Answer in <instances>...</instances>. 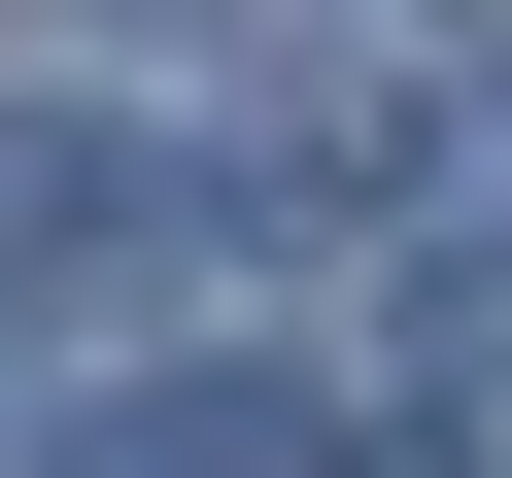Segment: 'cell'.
<instances>
[{"label": "cell", "mask_w": 512, "mask_h": 478, "mask_svg": "<svg viewBox=\"0 0 512 478\" xmlns=\"http://www.w3.org/2000/svg\"><path fill=\"white\" fill-rule=\"evenodd\" d=\"M274 444H342V410H274V376H137V410L35 444V478H274Z\"/></svg>", "instance_id": "cell-1"}, {"label": "cell", "mask_w": 512, "mask_h": 478, "mask_svg": "<svg viewBox=\"0 0 512 478\" xmlns=\"http://www.w3.org/2000/svg\"><path fill=\"white\" fill-rule=\"evenodd\" d=\"M444 239H512V69H478V103H444Z\"/></svg>", "instance_id": "cell-2"}, {"label": "cell", "mask_w": 512, "mask_h": 478, "mask_svg": "<svg viewBox=\"0 0 512 478\" xmlns=\"http://www.w3.org/2000/svg\"><path fill=\"white\" fill-rule=\"evenodd\" d=\"M342 478H478V444H444V410H342Z\"/></svg>", "instance_id": "cell-3"}, {"label": "cell", "mask_w": 512, "mask_h": 478, "mask_svg": "<svg viewBox=\"0 0 512 478\" xmlns=\"http://www.w3.org/2000/svg\"><path fill=\"white\" fill-rule=\"evenodd\" d=\"M35 171H69V137H0V239H35Z\"/></svg>", "instance_id": "cell-4"}]
</instances>
